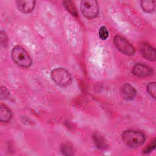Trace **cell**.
Masks as SVG:
<instances>
[{"mask_svg":"<svg viewBox=\"0 0 156 156\" xmlns=\"http://www.w3.org/2000/svg\"><path fill=\"white\" fill-rule=\"evenodd\" d=\"M121 136L124 143L131 147H138L142 145L145 141L144 134L139 130H128L124 131Z\"/></svg>","mask_w":156,"mask_h":156,"instance_id":"cell-1","label":"cell"},{"mask_svg":"<svg viewBox=\"0 0 156 156\" xmlns=\"http://www.w3.org/2000/svg\"><path fill=\"white\" fill-rule=\"evenodd\" d=\"M80 9L83 16L88 19H93L99 13V5L96 1L83 0L80 2Z\"/></svg>","mask_w":156,"mask_h":156,"instance_id":"cell-4","label":"cell"},{"mask_svg":"<svg viewBox=\"0 0 156 156\" xmlns=\"http://www.w3.org/2000/svg\"><path fill=\"white\" fill-rule=\"evenodd\" d=\"M12 58L13 62L23 68H27L30 66L32 60L27 52L21 46H15L12 50Z\"/></svg>","mask_w":156,"mask_h":156,"instance_id":"cell-2","label":"cell"},{"mask_svg":"<svg viewBox=\"0 0 156 156\" xmlns=\"http://www.w3.org/2000/svg\"><path fill=\"white\" fill-rule=\"evenodd\" d=\"M116 48L122 54L131 56L135 53L133 46L125 38L120 35H116L113 39Z\"/></svg>","mask_w":156,"mask_h":156,"instance_id":"cell-5","label":"cell"},{"mask_svg":"<svg viewBox=\"0 0 156 156\" xmlns=\"http://www.w3.org/2000/svg\"><path fill=\"white\" fill-rule=\"evenodd\" d=\"M62 151L64 155H69L73 154V149L71 146L68 144H63L62 146Z\"/></svg>","mask_w":156,"mask_h":156,"instance_id":"cell-16","label":"cell"},{"mask_svg":"<svg viewBox=\"0 0 156 156\" xmlns=\"http://www.w3.org/2000/svg\"><path fill=\"white\" fill-rule=\"evenodd\" d=\"M63 4L65 7L66 8V9L69 13H71L73 15H74V16L77 15V12H76V8L74 6V4L72 3V2L69 1H64Z\"/></svg>","mask_w":156,"mask_h":156,"instance_id":"cell-13","label":"cell"},{"mask_svg":"<svg viewBox=\"0 0 156 156\" xmlns=\"http://www.w3.org/2000/svg\"><path fill=\"white\" fill-rule=\"evenodd\" d=\"M121 92L122 97L126 101L133 100L136 95V90L133 86L129 83H125L122 85Z\"/></svg>","mask_w":156,"mask_h":156,"instance_id":"cell-8","label":"cell"},{"mask_svg":"<svg viewBox=\"0 0 156 156\" xmlns=\"http://www.w3.org/2000/svg\"><path fill=\"white\" fill-rule=\"evenodd\" d=\"M0 41H1V44L2 46H4L5 44H7V39H6V36L5 32L3 31L1 32V37H0Z\"/></svg>","mask_w":156,"mask_h":156,"instance_id":"cell-19","label":"cell"},{"mask_svg":"<svg viewBox=\"0 0 156 156\" xmlns=\"http://www.w3.org/2000/svg\"><path fill=\"white\" fill-rule=\"evenodd\" d=\"M147 90L149 94L153 98H155L156 94V85L155 82H151L147 86Z\"/></svg>","mask_w":156,"mask_h":156,"instance_id":"cell-14","label":"cell"},{"mask_svg":"<svg viewBox=\"0 0 156 156\" xmlns=\"http://www.w3.org/2000/svg\"><path fill=\"white\" fill-rule=\"evenodd\" d=\"M140 50L141 54L146 59L151 61H155L156 58V52L154 48L146 43H141L140 44Z\"/></svg>","mask_w":156,"mask_h":156,"instance_id":"cell-7","label":"cell"},{"mask_svg":"<svg viewBox=\"0 0 156 156\" xmlns=\"http://www.w3.org/2000/svg\"><path fill=\"white\" fill-rule=\"evenodd\" d=\"M12 117L10 110L5 105L1 104L0 106V119L2 122H9Z\"/></svg>","mask_w":156,"mask_h":156,"instance_id":"cell-10","label":"cell"},{"mask_svg":"<svg viewBox=\"0 0 156 156\" xmlns=\"http://www.w3.org/2000/svg\"><path fill=\"white\" fill-rule=\"evenodd\" d=\"M1 96L2 99H5L9 96V91L5 87H1Z\"/></svg>","mask_w":156,"mask_h":156,"instance_id":"cell-18","label":"cell"},{"mask_svg":"<svg viewBox=\"0 0 156 156\" xmlns=\"http://www.w3.org/2000/svg\"><path fill=\"white\" fill-rule=\"evenodd\" d=\"M99 37L101 40H106L108 37V31L105 26H102L100 27L99 30Z\"/></svg>","mask_w":156,"mask_h":156,"instance_id":"cell-15","label":"cell"},{"mask_svg":"<svg viewBox=\"0 0 156 156\" xmlns=\"http://www.w3.org/2000/svg\"><path fill=\"white\" fill-rule=\"evenodd\" d=\"M154 1H142L141 2V7L143 10L147 13H151L155 9Z\"/></svg>","mask_w":156,"mask_h":156,"instance_id":"cell-11","label":"cell"},{"mask_svg":"<svg viewBox=\"0 0 156 156\" xmlns=\"http://www.w3.org/2000/svg\"><path fill=\"white\" fill-rule=\"evenodd\" d=\"M132 72L133 74L137 77H145L151 76L153 73V70L151 67L146 65L137 63L133 67Z\"/></svg>","mask_w":156,"mask_h":156,"instance_id":"cell-6","label":"cell"},{"mask_svg":"<svg viewBox=\"0 0 156 156\" xmlns=\"http://www.w3.org/2000/svg\"><path fill=\"white\" fill-rule=\"evenodd\" d=\"M155 140L154 139L150 144L148 145V146L144 150V153H149L150 152H151L152 150H154L155 149Z\"/></svg>","mask_w":156,"mask_h":156,"instance_id":"cell-17","label":"cell"},{"mask_svg":"<svg viewBox=\"0 0 156 156\" xmlns=\"http://www.w3.org/2000/svg\"><path fill=\"white\" fill-rule=\"evenodd\" d=\"M94 140L97 147L101 149H104V147H107L106 141L103 137H102V136L99 135V134H95L94 135Z\"/></svg>","mask_w":156,"mask_h":156,"instance_id":"cell-12","label":"cell"},{"mask_svg":"<svg viewBox=\"0 0 156 156\" xmlns=\"http://www.w3.org/2000/svg\"><path fill=\"white\" fill-rule=\"evenodd\" d=\"M52 80L58 85L66 87L71 82V77L69 73L63 68H57L51 71Z\"/></svg>","mask_w":156,"mask_h":156,"instance_id":"cell-3","label":"cell"},{"mask_svg":"<svg viewBox=\"0 0 156 156\" xmlns=\"http://www.w3.org/2000/svg\"><path fill=\"white\" fill-rule=\"evenodd\" d=\"M16 2L19 10L24 13H28L32 12L35 7V3L32 0H20Z\"/></svg>","mask_w":156,"mask_h":156,"instance_id":"cell-9","label":"cell"}]
</instances>
